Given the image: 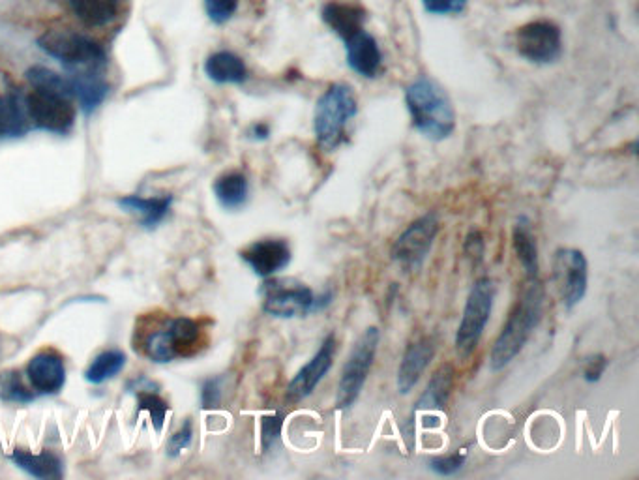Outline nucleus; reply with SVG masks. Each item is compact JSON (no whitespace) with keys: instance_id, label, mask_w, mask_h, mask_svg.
I'll return each instance as SVG.
<instances>
[{"instance_id":"nucleus-25","label":"nucleus","mask_w":639,"mask_h":480,"mask_svg":"<svg viewBox=\"0 0 639 480\" xmlns=\"http://www.w3.org/2000/svg\"><path fill=\"white\" fill-rule=\"evenodd\" d=\"M173 197L162 195V197H141V195H128L119 199V207L137 212L143 216L145 227H154L160 224L165 218V214L171 209Z\"/></svg>"},{"instance_id":"nucleus-22","label":"nucleus","mask_w":639,"mask_h":480,"mask_svg":"<svg viewBox=\"0 0 639 480\" xmlns=\"http://www.w3.org/2000/svg\"><path fill=\"white\" fill-rule=\"evenodd\" d=\"M512 246L527 278H538V246L527 218H520L512 231Z\"/></svg>"},{"instance_id":"nucleus-12","label":"nucleus","mask_w":639,"mask_h":480,"mask_svg":"<svg viewBox=\"0 0 639 480\" xmlns=\"http://www.w3.org/2000/svg\"><path fill=\"white\" fill-rule=\"evenodd\" d=\"M336 345H338L336 334L330 332L312 359L308 360L298 370L297 375L289 381V385H287V402H295L297 404L300 400L308 398L313 390L317 389V385L325 379V375L330 372V368L334 364Z\"/></svg>"},{"instance_id":"nucleus-16","label":"nucleus","mask_w":639,"mask_h":480,"mask_svg":"<svg viewBox=\"0 0 639 480\" xmlns=\"http://www.w3.org/2000/svg\"><path fill=\"white\" fill-rule=\"evenodd\" d=\"M343 42L347 49V64L353 72L362 77H375L381 72L383 53L370 32L364 29L357 30Z\"/></svg>"},{"instance_id":"nucleus-36","label":"nucleus","mask_w":639,"mask_h":480,"mask_svg":"<svg viewBox=\"0 0 639 480\" xmlns=\"http://www.w3.org/2000/svg\"><path fill=\"white\" fill-rule=\"evenodd\" d=\"M222 402V381L218 377L207 379L201 390V404L205 409H214Z\"/></svg>"},{"instance_id":"nucleus-38","label":"nucleus","mask_w":639,"mask_h":480,"mask_svg":"<svg viewBox=\"0 0 639 480\" xmlns=\"http://www.w3.org/2000/svg\"><path fill=\"white\" fill-rule=\"evenodd\" d=\"M192 435H194V432H192V422H190V420H186V422H184V426L180 428L179 432L175 435H171V439H169V447H167L169 454H171V456H177V454H180L182 450L186 449V447L192 443Z\"/></svg>"},{"instance_id":"nucleus-14","label":"nucleus","mask_w":639,"mask_h":480,"mask_svg":"<svg viewBox=\"0 0 639 480\" xmlns=\"http://www.w3.org/2000/svg\"><path fill=\"white\" fill-rule=\"evenodd\" d=\"M30 385L42 394H57L66 383L64 359L53 349H44L29 360Z\"/></svg>"},{"instance_id":"nucleus-24","label":"nucleus","mask_w":639,"mask_h":480,"mask_svg":"<svg viewBox=\"0 0 639 480\" xmlns=\"http://www.w3.org/2000/svg\"><path fill=\"white\" fill-rule=\"evenodd\" d=\"M70 83H72V94L85 113L94 111L98 105L102 104L109 92V85L94 72L75 74V77L70 79Z\"/></svg>"},{"instance_id":"nucleus-28","label":"nucleus","mask_w":639,"mask_h":480,"mask_svg":"<svg viewBox=\"0 0 639 480\" xmlns=\"http://www.w3.org/2000/svg\"><path fill=\"white\" fill-rule=\"evenodd\" d=\"M124 364H126V355L122 351H117V349L104 351L90 362V366L85 372V379L92 385H102L107 379H113L115 375L119 374L120 370L124 368Z\"/></svg>"},{"instance_id":"nucleus-29","label":"nucleus","mask_w":639,"mask_h":480,"mask_svg":"<svg viewBox=\"0 0 639 480\" xmlns=\"http://www.w3.org/2000/svg\"><path fill=\"white\" fill-rule=\"evenodd\" d=\"M0 400L10 404H29L34 400V394L25 387L19 372L8 370L0 374Z\"/></svg>"},{"instance_id":"nucleus-11","label":"nucleus","mask_w":639,"mask_h":480,"mask_svg":"<svg viewBox=\"0 0 639 480\" xmlns=\"http://www.w3.org/2000/svg\"><path fill=\"white\" fill-rule=\"evenodd\" d=\"M516 49L523 59L550 64L563 53L561 29L551 21H533L516 32Z\"/></svg>"},{"instance_id":"nucleus-2","label":"nucleus","mask_w":639,"mask_h":480,"mask_svg":"<svg viewBox=\"0 0 639 480\" xmlns=\"http://www.w3.org/2000/svg\"><path fill=\"white\" fill-rule=\"evenodd\" d=\"M413 128L431 141H443L456 128V111L439 83L422 75L405 90Z\"/></svg>"},{"instance_id":"nucleus-23","label":"nucleus","mask_w":639,"mask_h":480,"mask_svg":"<svg viewBox=\"0 0 639 480\" xmlns=\"http://www.w3.org/2000/svg\"><path fill=\"white\" fill-rule=\"evenodd\" d=\"M122 2L124 0H70V6L87 27H104L119 15Z\"/></svg>"},{"instance_id":"nucleus-19","label":"nucleus","mask_w":639,"mask_h":480,"mask_svg":"<svg viewBox=\"0 0 639 480\" xmlns=\"http://www.w3.org/2000/svg\"><path fill=\"white\" fill-rule=\"evenodd\" d=\"M366 14L362 8L353 4L330 2L323 8V21L334 30L342 40L353 36L357 30L364 29Z\"/></svg>"},{"instance_id":"nucleus-37","label":"nucleus","mask_w":639,"mask_h":480,"mask_svg":"<svg viewBox=\"0 0 639 480\" xmlns=\"http://www.w3.org/2000/svg\"><path fill=\"white\" fill-rule=\"evenodd\" d=\"M283 415L282 413H274L263 419V449H268L280 434H282Z\"/></svg>"},{"instance_id":"nucleus-34","label":"nucleus","mask_w":639,"mask_h":480,"mask_svg":"<svg viewBox=\"0 0 639 480\" xmlns=\"http://www.w3.org/2000/svg\"><path fill=\"white\" fill-rule=\"evenodd\" d=\"M205 8L210 19L222 25L237 12L238 0H205Z\"/></svg>"},{"instance_id":"nucleus-41","label":"nucleus","mask_w":639,"mask_h":480,"mask_svg":"<svg viewBox=\"0 0 639 480\" xmlns=\"http://www.w3.org/2000/svg\"><path fill=\"white\" fill-rule=\"evenodd\" d=\"M250 134H252L253 139L263 141V139H267L268 135H270V128H268L265 122H257V124H253Z\"/></svg>"},{"instance_id":"nucleus-8","label":"nucleus","mask_w":639,"mask_h":480,"mask_svg":"<svg viewBox=\"0 0 639 480\" xmlns=\"http://www.w3.org/2000/svg\"><path fill=\"white\" fill-rule=\"evenodd\" d=\"M29 119L45 132L66 134L75 122V107L70 94L57 90L34 89L25 100Z\"/></svg>"},{"instance_id":"nucleus-13","label":"nucleus","mask_w":639,"mask_h":480,"mask_svg":"<svg viewBox=\"0 0 639 480\" xmlns=\"http://www.w3.org/2000/svg\"><path fill=\"white\" fill-rule=\"evenodd\" d=\"M240 257L252 267L253 272L261 278H272L274 274L287 269L291 263V246L283 239L255 240L246 246Z\"/></svg>"},{"instance_id":"nucleus-20","label":"nucleus","mask_w":639,"mask_h":480,"mask_svg":"<svg viewBox=\"0 0 639 480\" xmlns=\"http://www.w3.org/2000/svg\"><path fill=\"white\" fill-rule=\"evenodd\" d=\"M10 460L34 479L51 480L62 477V462L51 452L30 454L27 450L15 449L10 454Z\"/></svg>"},{"instance_id":"nucleus-6","label":"nucleus","mask_w":639,"mask_h":480,"mask_svg":"<svg viewBox=\"0 0 639 480\" xmlns=\"http://www.w3.org/2000/svg\"><path fill=\"white\" fill-rule=\"evenodd\" d=\"M379 340H381L379 329L370 327L360 334V338L353 345L349 357L343 364L340 383H338V394H336L338 409H349L357 402L372 370Z\"/></svg>"},{"instance_id":"nucleus-31","label":"nucleus","mask_w":639,"mask_h":480,"mask_svg":"<svg viewBox=\"0 0 639 480\" xmlns=\"http://www.w3.org/2000/svg\"><path fill=\"white\" fill-rule=\"evenodd\" d=\"M143 347H145V353L149 355L150 359L156 360V362H171V360L177 359L165 327L149 334Z\"/></svg>"},{"instance_id":"nucleus-1","label":"nucleus","mask_w":639,"mask_h":480,"mask_svg":"<svg viewBox=\"0 0 639 480\" xmlns=\"http://www.w3.org/2000/svg\"><path fill=\"white\" fill-rule=\"evenodd\" d=\"M544 304V285L540 284L538 278H527L520 297L506 319L505 327L491 347L490 366L493 372L503 370L520 355L544 317Z\"/></svg>"},{"instance_id":"nucleus-17","label":"nucleus","mask_w":639,"mask_h":480,"mask_svg":"<svg viewBox=\"0 0 639 480\" xmlns=\"http://www.w3.org/2000/svg\"><path fill=\"white\" fill-rule=\"evenodd\" d=\"M205 72L214 83L240 85L248 79V68L244 60L231 51H218L205 62Z\"/></svg>"},{"instance_id":"nucleus-7","label":"nucleus","mask_w":639,"mask_h":480,"mask_svg":"<svg viewBox=\"0 0 639 480\" xmlns=\"http://www.w3.org/2000/svg\"><path fill=\"white\" fill-rule=\"evenodd\" d=\"M40 49L66 68H96L105 62L104 49L74 30H49L38 38Z\"/></svg>"},{"instance_id":"nucleus-4","label":"nucleus","mask_w":639,"mask_h":480,"mask_svg":"<svg viewBox=\"0 0 639 480\" xmlns=\"http://www.w3.org/2000/svg\"><path fill=\"white\" fill-rule=\"evenodd\" d=\"M332 302V293L317 297L312 289L297 280H268L263 285V312L272 317H306L323 310Z\"/></svg>"},{"instance_id":"nucleus-18","label":"nucleus","mask_w":639,"mask_h":480,"mask_svg":"<svg viewBox=\"0 0 639 480\" xmlns=\"http://www.w3.org/2000/svg\"><path fill=\"white\" fill-rule=\"evenodd\" d=\"M454 377H456V372H454L452 364L446 362L443 366H439V370L431 375L428 387L418 398L417 409L443 411L448 404L452 389H454Z\"/></svg>"},{"instance_id":"nucleus-3","label":"nucleus","mask_w":639,"mask_h":480,"mask_svg":"<svg viewBox=\"0 0 639 480\" xmlns=\"http://www.w3.org/2000/svg\"><path fill=\"white\" fill-rule=\"evenodd\" d=\"M358 113L357 94L347 83L330 85L317 100L313 115V132L317 145L325 152H334L345 141V130Z\"/></svg>"},{"instance_id":"nucleus-9","label":"nucleus","mask_w":639,"mask_h":480,"mask_svg":"<svg viewBox=\"0 0 639 480\" xmlns=\"http://www.w3.org/2000/svg\"><path fill=\"white\" fill-rule=\"evenodd\" d=\"M553 284L566 310H574L587 295L589 265L576 248H559L553 255Z\"/></svg>"},{"instance_id":"nucleus-21","label":"nucleus","mask_w":639,"mask_h":480,"mask_svg":"<svg viewBox=\"0 0 639 480\" xmlns=\"http://www.w3.org/2000/svg\"><path fill=\"white\" fill-rule=\"evenodd\" d=\"M214 195L223 209L238 210L248 203L250 184L244 173L231 171L214 182Z\"/></svg>"},{"instance_id":"nucleus-27","label":"nucleus","mask_w":639,"mask_h":480,"mask_svg":"<svg viewBox=\"0 0 639 480\" xmlns=\"http://www.w3.org/2000/svg\"><path fill=\"white\" fill-rule=\"evenodd\" d=\"M27 107L17 94L0 96V135H23L29 130Z\"/></svg>"},{"instance_id":"nucleus-26","label":"nucleus","mask_w":639,"mask_h":480,"mask_svg":"<svg viewBox=\"0 0 639 480\" xmlns=\"http://www.w3.org/2000/svg\"><path fill=\"white\" fill-rule=\"evenodd\" d=\"M177 357H188L201 344V327L190 317H177L165 327Z\"/></svg>"},{"instance_id":"nucleus-35","label":"nucleus","mask_w":639,"mask_h":480,"mask_svg":"<svg viewBox=\"0 0 639 480\" xmlns=\"http://www.w3.org/2000/svg\"><path fill=\"white\" fill-rule=\"evenodd\" d=\"M469 0H422L424 10L433 15L461 14Z\"/></svg>"},{"instance_id":"nucleus-5","label":"nucleus","mask_w":639,"mask_h":480,"mask_svg":"<svg viewBox=\"0 0 639 480\" xmlns=\"http://www.w3.org/2000/svg\"><path fill=\"white\" fill-rule=\"evenodd\" d=\"M495 293H497V287L491 278H480L473 285L467 302H465L460 327H458L456 340H454L456 353L460 359H469L480 344L482 334L490 321Z\"/></svg>"},{"instance_id":"nucleus-10","label":"nucleus","mask_w":639,"mask_h":480,"mask_svg":"<svg viewBox=\"0 0 639 480\" xmlns=\"http://www.w3.org/2000/svg\"><path fill=\"white\" fill-rule=\"evenodd\" d=\"M439 233V218L435 212L420 216L392 244L390 255L405 272L420 269L430 254L433 240Z\"/></svg>"},{"instance_id":"nucleus-39","label":"nucleus","mask_w":639,"mask_h":480,"mask_svg":"<svg viewBox=\"0 0 639 480\" xmlns=\"http://www.w3.org/2000/svg\"><path fill=\"white\" fill-rule=\"evenodd\" d=\"M610 360L606 359L604 355H595V357H589L585 362V368H583V377L585 381L589 383H596L600 381V377L606 372Z\"/></svg>"},{"instance_id":"nucleus-33","label":"nucleus","mask_w":639,"mask_h":480,"mask_svg":"<svg viewBox=\"0 0 639 480\" xmlns=\"http://www.w3.org/2000/svg\"><path fill=\"white\" fill-rule=\"evenodd\" d=\"M465 464V452H454L448 456H437L430 462L431 471L441 477H452Z\"/></svg>"},{"instance_id":"nucleus-40","label":"nucleus","mask_w":639,"mask_h":480,"mask_svg":"<svg viewBox=\"0 0 639 480\" xmlns=\"http://www.w3.org/2000/svg\"><path fill=\"white\" fill-rule=\"evenodd\" d=\"M465 254L471 259H476L475 265L482 261V257H484V239H482V235L478 231H471L469 237L465 240Z\"/></svg>"},{"instance_id":"nucleus-32","label":"nucleus","mask_w":639,"mask_h":480,"mask_svg":"<svg viewBox=\"0 0 639 480\" xmlns=\"http://www.w3.org/2000/svg\"><path fill=\"white\" fill-rule=\"evenodd\" d=\"M137 402H139V409H141V411H147V413H149L154 428L160 432V430L164 428L165 415H167V411H169L167 402H164L158 394H152L149 390H139Z\"/></svg>"},{"instance_id":"nucleus-30","label":"nucleus","mask_w":639,"mask_h":480,"mask_svg":"<svg viewBox=\"0 0 639 480\" xmlns=\"http://www.w3.org/2000/svg\"><path fill=\"white\" fill-rule=\"evenodd\" d=\"M27 77H29L30 85H32L34 89L57 90V92L70 94V96L74 98L70 79L62 77V75L53 72V70H49V68L34 66V68H30L29 72H27Z\"/></svg>"},{"instance_id":"nucleus-15","label":"nucleus","mask_w":639,"mask_h":480,"mask_svg":"<svg viewBox=\"0 0 639 480\" xmlns=\"http://www.w3.org/2000/svg\"><path fill=\"white\" fill-rule=\"evenodd\" d=\"M433 357H435V340L431 336H420L415 342L407 345L402 364L398 368V390L402 394H409L417 387L420 377L428 370Z\"/></svg>"}]
</instances>
